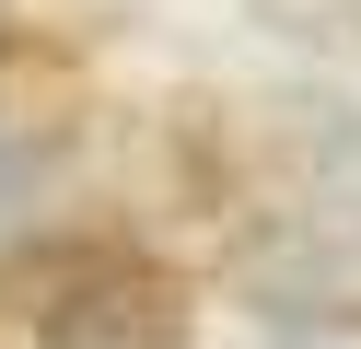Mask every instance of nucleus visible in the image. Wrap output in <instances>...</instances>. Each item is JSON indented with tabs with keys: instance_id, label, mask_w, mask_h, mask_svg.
Segmentation results:
<instances>
[{
	"instance_id": "f257e3e1",
	"label": "nucleus",
	"mask_w": 361,
	"mask_h": 349,
	"mask_svg": "<svg viewBox=\"0 0 361 349\" xmlns=\"http://www.w3.org/2000/svg\"><path fill=\"white\" fill-rule=\"evenodd\" d=\"M233 279L280 326H361V221L350 209H291V221L245 233Z\"/></svg>"
},
{
	"instance_id": "f03ea898",
	"label": "nucleus",
	"mask_w": 361,
	"mask_h": 349,
	"mask_svg": "<svg viewBox=\"0 0 361 349\" xmlns=\"http://www.w3.org/2000/svg\"><path fill=\"white\" fill-rule=\"evenodd\" d=\"M47 349H187V302H175L164 279H140V268L82 279L47 314Z\"/></svg>"
},
{
	"instance_id": "7ed1b4c3",
	"label": "nucleus",
	"mask_w": 361,
	"mask_h": 349,
	"mask_svg": "<svg viewBox=\"0 0 361 349\" xmlns=\"http://www.w3.org/2000/svg\"><path fill=\"white\" fill-rule=\"evenodd\" d=\"M257 12L291 35H361V0H257Z\"/></svg>"
},
{
	"instance_id": "20e7f679",
	"label": "nucleus",
	"mask_w": 361,
	"mask_h": 349,
	"mask_svg": "<svg viewBox=\"0 0 361 349\" xmlns=\"http://www.w3.org/2000/svg\"><path fill=\"white\" fill-rule=\"evenodd\" d=\"M12 209H24V140L0 128V221H12Z\"/></svg>"
},
{
	"instance_id": "39448f33",
	"label": "nucleus",
	"mask_w": 361,
	"mask_h": 349,
	"mask_svg": "<svg viewBox=\"0 0 361 349\" xmlns=\"http://www.w3.org/2000/svg\"><path fill=\"white\" fill-rule=\"evenodd\" d=\"M0 23H12V0H0Z\"/></svg>"
}]
</instances>
